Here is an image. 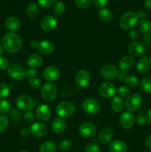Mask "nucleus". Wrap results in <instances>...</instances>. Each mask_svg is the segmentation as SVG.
<instances>
[{"mask_svg": "<svg viewBox=\"0 0 151 152\" xmlns=\"http://www.w3.org/2000/svg\"><path fill=\"white\" fill-rule=\"evenodd\" d=\"M19 152H28V151H19Z\"/></svg>", "mask_w": 151, "mask_h": 152, "instance_id": "obj_57", "label": "nucleus"}, {"mask_svg": "<svg viewBox=\"0 0 151 152\" xmlns=\"http://www.w3.org/2000/svg\"><path fill=\"white\" fill-rule=\"evenodd\" d=\"M43 59L41 56H40L38 53H33L28 56L27 59V64L30 68L36 69L37 68H39L42 65Z\"/></svg>", "mask_w": 151, "mask_h": 152, "instance_id": "obj_21", "label": "nucleus"}, {"mask_svg": "<svg viewBox=\"0 0 151 152\" xmlns=\"http://www.w3.org/2000/svg\"><path fill=\"white\" fill-rule=\"evenodd\" d=\"M151 68V59L147 56H143L139 59L136 64V69L140 74H146Z\"/></svg>", "mask_w": 151, "mask_h": 152, "instance_id": "obj_20", "label": "nucleus"}, {"mask_svg": "<svg viewBox=\"0 0 151 152\" xmlns=\"http://www.w3.org/2000/svg\"><path fill=\"white\" fill-rule=\"evenodd\" d=\"M8 68V60L5 56H0V70L3 71Z\"/></svg>", "mask_w": 151, "mask_h": 152, "instance_id": "obj_45", "label": "nucleus"}, {"mask_svg": "<svg viewBox=\"0 0 151 152\" xmlns=\"http://www.w3.org/2000/svg\"><path fill=\"white\" fill-rule=\"evenodd\" d=\"M57 25L58 21L56 18L51 15L44 16L41 19V23H40L41 28L46 32H50V31H53L56 28Z\"/></svg>", "mask_w": 151, "mask_h": 152, "instance_id": "obj_13", "label": "nucleus"}, {"mask_svg": "<svg viewBox=\"0 0 151 152\" xmlns=\"http://www.w3.org/2000/svg\"><path fill=\"white\" fill-rule=\"evenodd\" d=\"M130 89L127 86H120L118 89H117V93H118V96L120 97H126V96H128L130 94Z\"/></svg>", "mask_w": 151, "mask_h": 152, "instance_id": "obj_40", "label": "nucleus"}, {"mask_svg": "<svg viewBox=\"0 0 151 152\" xmlns=\"http://www.w3.org/2000/svg\"><path fill=\"white\" fill-rule=\"evenodd\" d=\"M27 15L29 16L30 18H35L38 16V13H39V8L38 6L37 5L36 3H30L29 5L28 6L26 10Z\"/></svg>", "mask_w": 151, "mask_h": 152, "instance_id": "obj_31", "label": "nucleus"}, {"mask_svg": "<svg viewBox=\"0 0 151 152\" xmlns=\"http://www.w3.org/2000/svg\"><path fill=\"white\" fill-rule=\"evenodd\" d=\"M57 92L56 86L52 83H46L41 86V97L46 102H51L54 100L57 96Z\"/></svg>", "mask_w": 151, "mask_h": 152, "instance_id": "obj_4", "label": "nucleus"}, {"mask_svg": "<svg viewBox=\"0 0 151 152\" xmlns=\"http://www.w3.org/2000/svg\"><path fill=\"white\" fill-rule=\"evenodd\" d=\"M109 0H93V2L96 4V7L99 8H103L107 4Z\"/></svg>", "mask_w": 151, "mask_h": 152, "instance_id": "obj_47", "label": "nucleus"}, {"mask_svg": "<svg viewBox=\"0 0 151 152\" xmlns=\"http://www.w3.org/2000/svg\"><path fill=\"white\" fill-rule=\"evenodd\" d=\"M24 120L28 123H32L34 121V114L31 111H28L24 114Z\"/></svg>", "mask_w": 151, "mask_h": 152, "instance_id": "obj_44", "label": "nucleus"}, {"mask_svg": "<svg viewBox=\"0 0 151 152\" xmlns=\"http://www.w3.org/2000/svg\"><path fill=\"white\" fill-rule=\"evenodd\" d=\"M16 105L23 111H31L34 108L35 102L31 96L28 95H20L16 99Z\"/></svg>", "mask_w": 151, "mask_h": 152, "instance_id": "obj_9", "label": "nucleus"}, {"mask_svg": "<svg viewBox=\"0 0 151 152\" xmlns=\"http://www.w3.org/2000/svg\"></svg>", "mask_w": 151, "mask_h": 152, "instance_id": "obj_59", "label": "nucleus"}, {"mask_svg": "<svg viewBox=\"0 0 151 152\" xmlns=\"http://www.w3.org/2000/svg\"><path fill=\"white\" fill-rule=\"evenodd\" d=\"M129 38L133 42H136L139 38V34L136 30H131L129 32Z\"/></svg>", "mask_w": 151, "mask_h": 152, "instance_id": "obj_46", "label": "nucleus"}, {"mask_svg": "<svg viewBox=\"0 0 151 152\" xmlns=\"http://www.w3.org/2000/svg\"><path fill=\"white\" fill-rule=\"evenodd\" d=\"M38 45H39V42H38L37 40H33L30 42V47L32 48H38Z\"/></svg>", "mask_w": 151, "mask_h": 152, "instance_id": "obj_54", "label": "nucleus"}, {"mask_svg": "<svg viewBox=\"0 0 151 152\" xmlns=\"http://www.w3.org/2000/svg\"><path fill=\"white\" fill-rule=\"evenodd\" d=\"M142 96L139 94H133L129 95L125 100V106L130 111L139 110L142 105Z\"/></svg>", "mask_w": 151, "mask_h": 152, "instance_id": "obj_5", "label": "nucleus"}, {"mask_svg": "<svg viewBox=\"0 0 151 152\" xmlns=\"http://www.w3.org/2000/svg\"><path fill=\"white\" fill-rule=\"evenodd\" d=\"M1 53H2V47H1V45H0V56H1Z\"/></svg>", "mask_w": 151, "mask_h": 152, "instance_id": "obj_56", "label": "nucleus"}, {"mask_svg": "<svg viewBox=\"0 0 151 152\" xmlns=\"http://www.w3.org/2000/svg\"><path fill=\"white\" fill-rule=\"evenodd\" d=\"M146 152H151V151H146Z\"/></svg>", "mask_w": 151, "mask_h": 152, "instance_id": "obj_58", "label": "nucleus"}, {"mask_svg": "<svg viewBox=\"0 0 151 152\" xmlns=\"http://www.w3.org/2000/svg\"><path fill=\"white\" fill-rule=\"evenodd\" d=\"M141 88L143 91L151 94V77H147L141 82Z\"/></svg>", "mask_w": 151, "mask_h": 152, "instance_id": "obj_32", "label": "nucleus"}, {"mask_svg": "<svg viewBox=\"0 0 151 152\" xmlns=\"http://www.w3.org/2000/svg\"><path fill=\"white\" fill-rule=\"evenodd\" d=\"M128 76L129 75L127 74V72H121V73H118V78L121 82H122V83H125L126 80H127Z\"/></svg>", "mask_w": 151, "mask_h": 152, "instance_id": "obj_50", "label": "nucleus"}, {"mask_svg": "<svg viewBox=\"0 0 151 152\" xmlns=\"http://www.w3.org/2000/svg\"><path fill=\"white\" fill-rule=\"evenodd\" d=\"M113 137V132L110 128H105L99 133V141L102 144H107L112 140Z\"/></svg>", "mask_w": 151, "mask_h": 152, "instance_id": "obj_23", "label": "nucleus"}, {"mask_svg": "<svg viewBox=\"0 0 151 152\" xmlns=\"http://www.w3.org/2000/svg\"><path fill=\"white\" fill-rule=\"evenodd\" d=\"M38 75V71L33 68H29V69L26 70V77L28 79L31 78V77H36Z\"/></svg>", "mask_w": 151, "mask_h": 152, "instance_id": "obj_48", "label": "nucleus"}, {"mask_svg": "<svg viewBox=\"0 0 151 152\" xmlns=\"http://www.w3.org/2000/svg\"><path fill=\"white\" fill-rule=\"evenodd\" d=\"M84 152H100V148L95 142H90L86 145Z\"/></svg>", "mask_w": 151, "mask_h": 152, "instance_id": "obj_41", "label": "nucleus"}, {"mask_svg": "<svg viewBox=\"0 0 151 152\" xmlns=\"http://www.w3.org/2000/svg\"><path fill=\"white\" fill-rule=\"evenodd\" d=\"M146 46L142 42H133L128 46V52L133 56H141L146 52Z\"/></svg>", "mask_w": 151, "mask_h": 152, "instance_id": "obj_17", "label": "nucleus"}, {"mask_svg": "<svg viewBox=\"0 0 151 152\" xmlns=\"http://www.w3.org/2000/svg\"><path fill=\"white\" fill-rule=\"evenodd\" d=\"M66 10V6L62 1H58L54 4L53 6V12L56 16H62L65 13Z\"/></svg>", "mask_w": 151, "mask_h": 152, "instance_id": "obj_33", "label": "nucleus"}, {"mask_svg": "<svg viewBox=\"0 0 151 152\" xmlns=\"http://www.w3.org/2000/svg\"><path fill=\"white\" fill-rule=\"evenodd\" d=\"M145 144L149 149L151 150V134L148 135L145 140Z\"/></svg>", "mask_w": 151, "mask_h": 152, "instance_id": "obj_52", "label": "nucleus"}, {"mask_svg": "<svg viewBox=\"0 0 151 152\" xmlns=\"http://www.w3.org/2000/svg\"><path fill=\"white\" fill-rule=\"evenodd\" d=\"M22 45V39L14 32L7 33L1 39V47L7 53H16L20 50Z\"/></svg>", "mask_w": 151, "mask_h": 152, "instance_id": "obj_1", "label": "nucleus"}, {"mask_svg": "<svg viewBox=\"0 0 151 152\" xmlns=\"http://www.w3.org/2000/svg\"><path fill=\"white\" fill-rule=\"evenodd\" d=\"M72 147L73 142L69 140H64L61 141L60 143L59 144V149L63 151H69Z\"/></svg>", "mask_w": 151, "mask_h": 152, "instance_id": "obj_36", "label": "nucleus"}, {"mask_svg": "<svg viewBox=\"0 0 151 152\" xmlns=\"http://www.w3.org/2000/svg\"><path fill=\"white\" fill-rule=\"evenodd\" d=\"M145 118H146V121L149 123L150 124H151V108H150L147 111L146 116H145Z\"/></svg>", "mask_w": 151, "mask_h": 152, "instance_id": "obj_53", "label": "nucleus"}, {"mask_svg": "<svg viewBox=\"0 0 151 152\" xmlns=\"http://www.w3.org/2000/svg\"><path fill=\"white\" fill-rule=\"evenodd\" d=\"M38 4L43 8H48L56 3V0H37Z\"/></svg>", "mask_w": 151, "mask_h": 152, "instance_id": "obj_42", "label": "nucleus"}, {"mask_svg": "<svg viewBox=\"0 0 151 152\" xmlns=\"http://www.w3.org/2000/svg\"><path fill=\"white\" fill-rule=\"evenodd\" d=\"M109 150L110 152H127V146L124 142L117 140L111 142Z\"/></svg>", "mask_w": 151, "mask_h": 152, "instance_id": "obj_26", "label": "nucleus"}, {"mask_svg": "<svg viewBox=\"0 0 151 152\" xmlns=\"http://www.w3.org/2000/svg\"><path fill=\"white\" fill-rule=\"evenodd\" d=\"M92 0H75V4L79 9H87L91 4Z\"/></svg>", "mask_w": 151, "mask_h": 152, "instance_id": "obj_39", "label": "nucleus"}, {"mask_svg": "<svg viewBox=\"0 0 151 152\" xmlns=\"http://www.w3.org/2000/svg\"><path fill=\"white\" fill-rule=\"evenodd\" d=\"M51 128L55 133L61 134L66 129V123L62 118H56L52 122Z\"/></svg>", "mask_w": 151, "mask_h": 152, "instance_id": "obj_25", "label": "nucleus"}, {"mask_svg": "<svg viewBox=\"0 0 151 152\" xmlns=\"http://www.w3.org/2000/svg\"><path fill=\"white\" fill-rule=\"evenodd\" d=\"M139 19V17L137 13L132 11L126 12L120 17V27L124 30L131 29L138 23Z\"/></svg>", "mask_w": 151, "mask_h": 152, "instance_id": "obj_2", "label": "nucleus"}, {"mask_svg": "<svg viewBox=\"0 0 151 152\" xmlns=\"http://www.w3.org/2000/svg\"><path fill=\"white\" fill-rule=\"evenodd\" d=\"M57 146L52 141H46L39 147V152H56Z\"/></svg>", "mask_w": 151, "mask_h": 152, "instance_id": "obj_29", "label": "nucleus"}, {"mask_svg": "<svg viewBox=\"0 0 151 152\" xmlns=\"http://www.w3.org/2000/svg\"><path fill=\"white\" fill-rule=\"evenodd\" d=\"M6 27L11 32L18 31L20 28V22L19 19L14 16H10L7 18L5 22Z\"/></svg>", "mask_w": 151, "mask_h": 152, "instance_id": "obj_24", "label": "nucleus"}, {"mask_svg": "<svg viewBox=\"0 0 151 152\" xmlns=\"http://www.w3.org/2000/svg\"><path fill=\"white\" fill-rule=\"evenodd\" d=\"M117 92V88L113 83L107 82L103 83L99 87V93L103 98L110 99L113 97Z\"/></svg>", "mask_w": 151, "mask_h": 152, "instance_id": "obj_6", "label": "nucleus"}, {"mask_svg": "<svg viewBox=\"0 0 151 152\" xmlns=\"http://www.w3.org/2000/svg\"><path fill=\"white\" fill-rule=\"evenodd\" d=\"M10 109V105L8 101L6 99H0V114H4L8 112Z\"/></svg>", "mask_w": 151, "mask_h": 152, "instance_id": "obj_37", "label": "nucleus"}, {"mask_svg": "<svg viewBox=\"0 0 151 152\" xmlns=\"http://www.w3.org/2000/svg\"><path fill=\"white\" fill-rule=\"evenodd\" d=\"M30 134V129H22V130L20 131V135L22 137H27L29 136Z\"/></svg>", "mask_w": 151, "mask_h": 152, "instance_id": "obj_51", "label": "nucleus"}, {"mask_svg": "<svg viewBox=\"0 0 151 152\" xmlns=\"http://www.w3.org/2000/svg\"><path fill=\"white\" fill-rule=\"evenodd\" d=\"M76 107L73 103L68 101L61 102L58 104L56 112L60 118H68L75 113Z\"/></svg>", "mask_w": 151, "mask_h": 152, "instance_id": "obj_3", "label": "nucleus"}, {"mask_svg": "<svg viewBox=\"0 0 151 152\" xmlns=\"http://www.w3.org/2000/svg\"><path fill=\"white\" fill-rule=\"evenodd\" d=\"M8 126V119L4 115H0V133L4 132Z\"/></svg>", "mask_w": 151, "mask_h": 152, "instance_id": "obj_43", "label": "nucleus"}, {"mask_svg": "<svg viewBox=\"0 0 151 152\" xmlns=\"http://www.w3.org/2000/svg\"><path fill=\"white\" fill-rule=\"evenodd\" d=\"M136 121H137L138 124L142 126V125H144L145 123H146V118H145L143 114H139L136 117Z\"/></svg>", "mask_w": 151, "mask_h": 152, "instance_id": "obj_49", "label": "nucleus"}, {"mask_svg": "<svg viewBox=\"0 0 151 152\" xmlns=\"http://www.w3.org/2000/svg\"><path fill=\"white\" fill-rule=\"evenodd\" d=\"M76 83L78 87L81 88H87L90 83V73L86 70H79L76 74Z\"/></svg>", "mask_w": 151, "mask_h": 152, "instance_id": "obj_11", "label": "nucleus"}, {"mask_svg": "<svg viewBox=\"0 0 151 152\" xmlns=\"http://www.w3.org/2000/svg\"><path fill=\"white\" fill-rule=\"evenodd\" d=\"M98 15L99 17L102 19L104 22H110L113 18V14L112 11L110 10L109 9H107L103 7V8L99 9V12H98Z\"/></svg>", "mask_w": 151, "mask_h": 152, "instance_id": "obj_28", "label": "nucleus"}, {"mask_svg": "<svg viewBox=\"0 0 151 152\" xmlns=\"http://www.w3.org/2000/svg\"><path fill=\"white\" fill-rule=\"evenodd\" d=\"M7 74L11 78L16 80H21L26 77V70L17 64H12L7 68Z\"/></svg>", "mask_w": 151, "mask_h": 152, "instance_id": "obj_10", "label": "nucleus"}, {"mask_svg": "<svg viewBox=\"0 0 151 152\" xmlns=\"http://www.w3.org/2000/svg\"><path fill=\"white\" fill-rule=\"evenodd\" d=\"M80 135L84 138H90L95 135L96 127L91 122H84L78 128Z\"/></svg>", "mask_w": 151, "mask_h": 152, "instance_id": "obj_12", "label": "nucleus"}, {"mask_svg": "<svg viewBox=\"0 0 151 152\" xmlns=\"http://www.w3.org/2000/svg\"><path fill=\"white\" fill-rule=\"evenodd\" d=\"M10 92V87L6 83H0V98L7 97Z\"/></svg>", "mask_w": 151, "mask_h": 152, "instance_id": "obj_35", "label": "nucleus"}, {"mask_svg": "<svg viewBox=\"0 0 151 152\" xmlns=\"http://www.w3.org/2000/svg\"><path fill=\"white\" fill-rule=\"evenodd\" d=\"M124 106V103L122 98L118 96H114L113 99L111 101V108H112L113 111L115 113L121 112Z\"/></svg>", "mask_w": 151, "mask_h": 152, "instance_id": "obj_27", "label": "nucleus"}, {"mask_svg": "<svg viewBox=\"0 0 151 152\" xmlns=\"http://www.w3.org/2000/svg\"><path fill=\"white\" fill-rule=\"evenodd\" d=\"M82 108L86 114L94 115L97 114L100 110V105L99 102L95 99L87 98L83 101Z\"/></svg>", "mask_w": 151, "mask_h": 152, "instance_id": "obj_7", "label": "nucleus"}, {"mask_svg": "<svg viewBox=\"0 0 151 152\" xmlns=\"http://www.w3.org/2000/svg\"><path fill=\"white\" fill-rule=\"evenodd\" d=\"M139 30L143 34H150L151 31V22L147 19H142L139 23Z\"/></svg>", "mask_w": 151, "mask_h": 152, "instance_id": "obj_30", "label": "nucleus"}, {"mask_svg": "<svg viewBox=\"0 0 151 152\" xmlns=\"http://www.w3.org/2000/svg\"><path fill=\"white\" fill-rule=\"evenodd\" d=\"M38 49L43 54L50 55L54 50V45L49 40H42V41L39 42Z\"/></svg>", "mask_w": 151, "mask_h": 152, "instance_id": "obj_22", "label": "nucleus"}, {"mask_svg": "<svg viewBox=\"0 0 151 152\" xmlns=\"http://www.w3.org/2000/svg\"><path fill=\"white\" fill-rule=\"evenodd\" d=\"M134 59L132 56H124L120 59L118 62V67L122 72H127L134 67Z\"/></svg>", "mask_w": 151, "mask_h": 152, "instance_id": "obj_19", "label": "nucleus"}, {"mask_svg": "<svg viewBox=\"0 0 151 152\" xmlns=\"http://www.w3.org/2000/svg\"><path fill=\"white\" fill-rule=\"evenodd\" d=\"M28 84L31 88L35 89H38L41 87V82L38 78L36 77H31L28 80Z\"/></svg>", "mask_w": 151, "mask_h": 152, "instance_id": "obj_38", "label": "nucleus"}, {"mask_svg": "<svg viewBox=\"0 0 151 152\" xmlns=\"http://www.w3.org/2000/svg\"><path fill=\"white\" fill-rule=\"evenodd\" d=\"M36 116L37 119L41 122H46L49 120L51 116V111L48 105L41 104L37 106L36 109Z\"/></svg>", "mask_w": 151, "mask_h": 152, "instance_id": "obj_16", "label": "nucleus"}, {"mask_svg": "<svg viewBox=\"0 0 151 152\" xmlns=\"http://www.w3.org/2000/svg\"><path fill=\"white\" fill-rule=\"evenodd\" d=\"M30 132L33 136L36 137H43L45 136L48 132L47 126L43 123H35L31 125Z\"/></svg>", "mask_w": 151, "mask_h": 152, "instance_id": "obj_14", "label": "nucleus"}, {"mask_svg": "<svg viewBox=\"0 0 151 152\" xmlns=\"http://www.w3.org/2000/svg\"><path fill=\"white\" fill-rule=\"evenodd\" d=\"M144 6L147 10H151V0H145Z\"/></svg>", "mask_w": 151, "mask_h": 152, "instance_id": "obj_55", "label": "nucleus"}, {"mask_svg": "<svg viewBox=\"0 0 151 152\" xmlns=\"http://www.w3.org/2000/svg\"><path fill=\"white\" fill-rule=\"evenodd\" d=\"M120 124L124 129H130L133 126L135 123V118L133 114L129 111H124L120 117Z\"/></svg>", "mask_w": 151, "mask_h": 152, "instance_id": "obj_18", "label": "nucleus"}, {"mask_svg": "<svg viewBox=\"0 0 151 152\" xmlns=\"http://www.w3.org/2000/svg\"><path fill=\"white\" fill-rule=\"evenodd\" d=\"M125 84L128 88H135L138 87L139 84V79L134 75H129L127 77V80L125 81Z\"/></svg>", "mask_w": 151, "mask_h": 152, "instance_id": "obj_34", "label": "nucleus"}, {"mask_svg": "<svg viewBox=\"0 0 151 152\" xmlns=\"http://www.w3.org/2000/svg\"><path fill=\"white\" fill-rule=\"evenodd\" d=\"M59 77H60L59 70L53 65L47 67L46 68H44V71H43V77L46 81L49 82V83L56 81L59 78Z\"/></svg>", "mask_w": 151, "mask_h": 152, "instance_id": "obj_15", "label": "nucleus"}, {"mask_svg": "<svg viewBox=\"0 0 151 152\" xmlns=\"http://www.w3.org/2000/svg\"><path fill=\"white\" fill-rule=\"evenodd\" d=\"M100 75L104 80H113L118 77V70L115 65H113V64H107V65H104L101 69Z\"/></svg>", "mask_w": 151, "mask_h": 152, "instance_id": "obj_8", "label": "nucleus"}]
</instances>
